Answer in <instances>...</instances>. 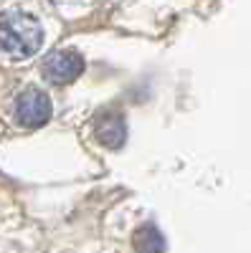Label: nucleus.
Masks as SVG:
<instances>
[{
  "mask_svg": "<svg viewBox=\"0 0 251 253\" xmlns=\"http://www.w3.org/2000/svg\"><path fill=\"white\" fill-rule=\"evenodd\" d=\"M97 139L109 147V150H119L127 139V126H124V117L122 114H114V112H107L97 119Z\"/></svg>",
  "mask_w": 251,
  "mask_h": 253,
  "instance_id": "20e7f679",
  "label": "nucleus"
},
{
  "mask_svg": "<svg viewBox=\"0 0 251 253\" xmlns=\"http://www.w3.org/2000/svg\"><path fill=\"white\" fill-rule=\"evenodd\" d=\"M44 43V28L28 13L0 15V56L8 61H26Z\"/></svg>",
  "mask_w": 251,
  "mask_h": 253,
  "instance_id": "f257e3e1",
  "label": "nucleus"
},
{
  "mask_svg": "<svg viewBox=\"0 0 251 253\" xmlns=\"http://www.w3.org/2000/svg\"><path fill=\"white\" fill-rule=\"evenodd\" d=\"M84 74V58L81 53L64 48V51H53L44 61V76L51 84H71Z\"/></svg>",
  "mask_w": 251,
  "mask_h": 253,
  "instance_id": "7ed1b4c3",
  "label": "nucleus"
},
{
  "mask_svg": "<svg viewBox=\"0 0 251 253\" xmlns=\"http://www.w3.org/2000/svg\"><path fill=\"white\" fill-rule=\"evenodd\" d=\"M13 114H15V122L20 126H28V129L44 126L51 119V99L38 86H28L15 96Z\"/></svg>",
  "mask_w": 251,
  "mask_h": 253,
  "instance_id": "f03ea898",
  "label": "nucleus"
},
{
  "mask_svg": "<svg viewBox=\"0 0 251 253\" xmlns=\"http://www.w3.org/2000/svg\"><path fill=\"white\" fill-rule=\"evenodd\" d=\"M132 241H135L137 253H162L165 251V236L155 225H142Z\"/></svg>",
  "mask_w": 251,
  "mask_h": 253,
  "instance_id": "39448f33",
  "label": "nucleus"
}]
</instances>
